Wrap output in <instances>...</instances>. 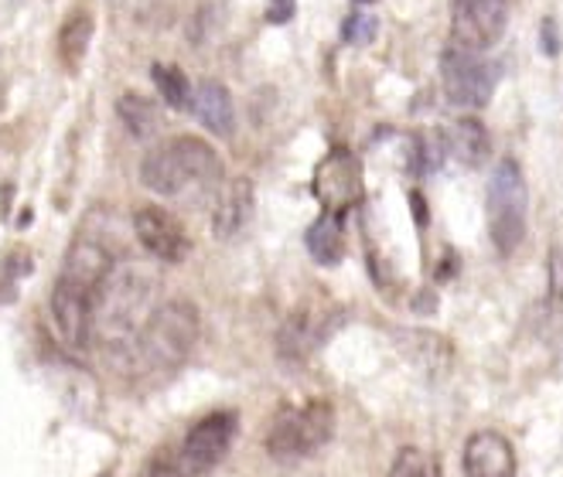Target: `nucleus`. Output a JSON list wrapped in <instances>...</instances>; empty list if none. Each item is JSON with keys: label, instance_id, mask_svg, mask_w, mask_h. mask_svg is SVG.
<instances>
[{"label": "nucleus", "instance_id": "1", "mask_svg": "<svg viewBox=\"0 0 563 477\" xmlns=\"http://www.w3.org/2000/svg\"><path fill=\"white\" fill-rule=\"evenodd\" d=\"M157 307V273L144 263H117L96 293L92 341L113 362L134 365L137 337Z\"/></svg>", "mask_w": 563, "mask_h": 477}, {"label": "nucleus", "instance_id": "2", "mask_svg": "<svg viewBox=\"0 0 563 477\" xmlns=\"http://www.w3.org/2000/svg\"><path fill=\"white\" fill-rule=\"evenodd\" d=\"M141 181L164 198H206L222 185V160L198 136H175L144 157Z\"/></svg>", "mask_w": 563, "mask_h": 477}, {"label": "nucleus", "instance_id": "3", "mask_svg": "<svg viewBox=\"0 0 563 477\" xmlns=\"http://www.w3.org/2000/svg\"><path fill=\"white\" fill-rule=\"evenodd\" d=\"M198 331H202V318H198L191 300L161 303L137 337L134 368L144 375H172L191 355Z\"/></svg>", "mask_w": 563, "mask_h": 477}, {"label": "nucleus", "instance_id": "4", "mask_svg": "<svg viewBox=\"0 0 563 477\" xmlns=\"http://www.w3.org/2000/svg\"><path fill=\"white\" fill-rule=\"evenodd\" d=\"M526 215H529V191H526L522 167L516 160H499L485 191V219H488L492 243L503 256L516 253L526 239Z\"/></svg>", "mask_w": 563, "mask_h": 477}, {"label": "nucleus", "instance_id": "5", "mask_svg": "<svg viewBox=\"0 0 563 477\" xmlns=\"http://www.w3.org/2000/svg\"><path fill=\"white\" fill-rule=\"evenodd\" d=\"M335 433V409L324 399H311L305 406L280 409L271 433H267V454L280 464L305 461L318 454Z\"/></svg>", "mask_w": 563, "mask_h": 477}, {"label": "nucleus", "instance_id": "6", "mask_svg": "<svg viewBox=\"0 0 563 477\" xmlns=\"http://www.w3.org/2000/svg\"><path fill=\"white\" fill-rule=\"evenodd\" d=\"M441 82L454 107L478 110L492 99L495 82H499V68H495L478 48H468L451 38V45L441 55Z\"/></svg>", "mask_w": 563, "mask_h": 477}, {"label": "nucleus", "instance_id": "7", "mask_svg": "<svg viewBox=\"0 0 563 477\" xmlns=\"http://www.w3.org/2000/svg\"><path fill=\"white\" fill-rule=\"evenodd\" d=\"M311 191L321 204V212L345 219L362 198V164L355 160V154L345 147H331L314 167Z\"/></svg>", "mask_w": 563, "mask_h": 477}, {"label": "nucleus", "instance_id": "8", "mask_svg": "<svg viewBox=\"0 0 563 477\" xmlns=\"http://www.w3.org/2000/svg\"><path fill=\"white\" fill-rule=\"evenodd\" d=\"M236 433H240V417L229 413V409L202 417L181 443V464L191 470V477L216 470L225 461L229 447H233Z\"/></svg>", "mask_w": 563, "mask_h": 477}, {"label": "nucleus", "instance_id": "9", "mask_svg": "<svg viewBox=\"0 0 563 477\" xmlns=\"http://www.w3.org/2000/svg\"><path fill=\"white\" fill-rule=\"evenodd\" d=\"M509 0H451V38L488 52L506 34Z\"/></svg>", "mask_w": 563, "mask_h": 477}, {"label": "nucleus", "instance_id": "10", "mask_svg": "<svg viewBox=\"0 0 563 477\" xmlns=\"http://www.w3.org/2000/svg\"><path fill=\"white\" fill-rule=\"evenodd\" d=\"M92 307H96V290L58 277L52 290V321H55L58 337L73 352H82L92 345Z\"/></svg>", "mask_w": 563, "mask_h": 477}, {"label": "nucleus", "instance_id": "11", "mask_svg": "<svg viewBox=\"0 0 563 477\" xmlns=\"http://www.w3.org/2000/svg\"><path fill=\"white\" fill-rule=\"evenodd\" d=\"M331 324H335V314L328 311L318 300H305L297 303L290 318L284 321L280 334H277V348L284 358L290 362H305L318 352V345L328 337Z\"/></svg>", "mask_w": 563, "mask_h": 477}, {"label": "nucleus", "instance_id": "12", "mask_svg": "<svg viewBox=\"0 0 563 477\" xmlns=\"http://www.w3.org/2000/svg\"><path fill=\"white\" fill-rule=\"evenodd\" d=\"M134 232L141 246L161 263H181L191 253L185 225L172 212L157 209V204H144V209L134 212Z\"/></svg>", "mask_w": 563, "mask_h": 477}, {"label": "nucleus", "instance_id": "13", "mask_svg": "<svg viewBox=\"0 0 563 477\" xmlns=\"http://www.w3.org/2000/svg\"><path fill=\"white\" fill-rule=\"evenodd\" d=\"M468 477H516V451L509 436L499 430H478L465 443V457H461Z\"/></svg>", "mask_w": 563, "mask_h": 477}, {"label": "nucleus", "instance_id": "14", "mask_svg": "<svg viewBox=\"0 0 563 477\" xmlns=\"http://www.w3.org/2000/svg\"><path fill=\"white\" fill-rule=\"evenodd\" d=\"M253 215V185L246 178L229 181L216 195V209H212V232L216 239H236Z\"/></svg>", "mask_w": 563, "mask_h": 477}, {"label": "nucleus", "instance_id": "15", "mask_svg": "<svg viewBox=\"0 0 563 477\" xmlns=\"http://www.w3.org/2000/svg\"><path fill=\"white\" fill-rule=\"evenodd\" d=\"M191 113L198 117V123H202L216 136L233 133V120H236L233 96H229V89L222 82H216V79H202V82L195 86Z\"/></svg>", "mask_w": 563, "mask_h": 477}, {"label": "nucleus", "instance_id": "16", "mask_svg": "<svg viewBox=\"0 0 563 477\" xmlns=\"http://www.w3.org/2000/svg\"><path fill=\"white\" fill-rule=\"evenodd\" d=\"M444 147L454 160H461L465 167H482L492 154V141H488V130L482 120L475 117H461L454 120L444 133Z\"/></svg>", "mask_w": 563, "mask_h": 477}, {"label": "nucleus", "instance_id": "17", "mask_svg": "<svg viewBox=\"0 0 563 477\" xmlns=\"http://www.w3.org/2000/svg\"><path fill=\"white\" fill-rule=\"evenodd\" d=\"M305 243H308V253L314 256V263L321 266H335L345 253V232H342V215H331V212H321L308 235H305Z\"/></svg>", "mask_w": 563, "mask_h": 477}, {"label": "nucleus", "instance_id": "18", "mask_svg": "<svg viewBox=\"0 0 563 477\" xmlns=\"http://www.w3.org/2000/svg\"><path fill=\"white\" fill-rule=\"evenodd\" d=\"M117 113L123 120V126L130 130V136H137V141H147V136H154L161 130V117H157V107L151 99L137 96V92H126L120 96L117 102Z\"/></svg>", "mask_w": 563, "mask_h": 477}, {"label": "nucleus", "instance_id": "19", "mask_svg": "<svg viewBox=\"0 0 563 477\" xmlns=\"http://www.w3.org/2000/svg\"><path fill=\"white\" fill-rule=\"evenodd\" d=\"M151 76H154V86H157L161 99L168 102L172 110H191L195 89H191L188 76L181 73L178 65H151Z\"/></svg>", "mask_w": 563, "mask_h": 477}, {"label": "nucleus", "instance_id": "20", "mask_svg": "<svg viewBox=\"0 0 563 477\" xmlns=\"http://www.w3.org/2000/svg\"><path fill=\"white\" fill-rule=\"evenodd\" d=\"M89 38H92V18L89 14H73L69 21H65L62 34H58V48H62V58L69 68H76L89 48Z\"/></svg>", "mask_w": 563, "mask_h": 477}, {"label": "nucleus", "instance_id": "21", "mask_svg": "<svg viewBox=\"0 0 563 477\" xmlns=\"http://www.w3.org/2000/svg\"><path fill=\"white\" fill-rule=\"evenodd\" d=\"M31 269H35V259L24 249H14L11 256H4V263H0V303L18 300L21 284L31 277Z\"/></svg>", "mask_w": 563, "mask_h": 477}, {"label": "nucleus", "instance_id": "22", "mask_svg": "<svg viewBox=\"0 0 563 477\" xmlns=\"http://www.w3.org/2000/svg\"><path fill=\"white\" fill-rule=\"evenodd\" d=\"M389 477H438V467H434V461H430L423 451L404 447L400 454H396V461H393Z\"/></svg>", "mask_w": 563, "mask_h": 477}, {"label": "nucleus", "instance_id": "23", "mask_svg": "<svg viewBox=\"0 0 563 477\" xmlns=\"http://www.w3.org/2000/svg\"><path fill=\"white\" fill-rule=\"evenodd\" d=\"M376 18L373 14H366V11H355V14H349L345 18V24H342V38L349 42V45H369L373 38H376Z\"/></svg>", "mask_w": 563, "mask_h": 477}, {"label": "nucleus", "instance_id": "24", "mask_svg": "<svg viewBox=\"0 0 563 477\" xmlns=\"http://www.w3.org/2000/svg\"><path fill=\"white\" fill-rule=\"evenodd\" d=\"M550 300L553 307H563V249H550Z\"/></svg>", "mask_w": 563, "mask_h": 477}, {"label": "nucleus", "instance_id": "25", "mask_svg": "<svg viewBox=\"0 0 563 477\" xmlns=\"http://www.w3.org/2000/svg\"><path fill=\"white\" fill-rule=\"evenodd\" d=\"M147 477H191V470L181 464V457L175 461V457H157L154 464H151V474Z\"/></svg>", "mask_w": 563, "mask_h": 477}, {"label": "nucleus", "instance_id": "26", "mask_svg": "<svg viewBox=\"0 0 563 477\" xmlns=\"http://www.w3.org/2000/svg\"><path fill=\"white\" fill-rule=\"evenodd\" d=\"M294 0H267V21L271 24H287L294 18Z\"/></svg>", "mask_w": 563, "mask_h": 477}, {"label": "nucleus", "instance_id": "27", "mask_svg": "<svg viewBox=\"0 0 563 477\" xmlns=\"http://www.w3.org/2000/svg\"><path fill=\"white\" fill-rule=\"evenodd\" d=\"M540 38H543V48H547V55H556L560 52V42H556V24L547 18L543 21V27H540Z\"/></svg>", "mask_w": 563, "mask_h": 477}, {"label": "nucleus", "instance_id": "28", "mask_svg": "<svg viewBox=\"0 0 563 477\" xmlns=\"http://www.w3.org/2000/svg\"><path fill=\"white\" fill-rule=\"evenodd\" d=\"M358 4H373V0H358Z\"/></svg>", "mask_w": 563, "mask_h": 477}, {"label": "nucleus", "instance_id": "29", "mask_svg": "<svg viewBox=\"0 0 563 477\" xmlns=\"http://www.w3.org/2000/svg\"><path fill=\"white\" fill-rule=\"evenodd\" d=\"M438 477H441V474H438Z\"/></svg>", "mask_w": 563, "mask_h": 477}]
</instances>
